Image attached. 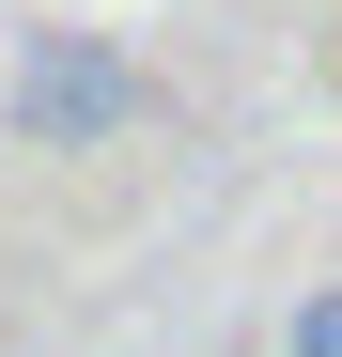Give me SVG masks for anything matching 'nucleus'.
<instances>
[{"label": "nucleus", "instance_id": "nucleus-1", "mask_svg": "<svg viewBox=\"0 0 342 357\" xmlns=\"http://www.w3.org/2000/svg\"><path fill=\"white\" fill-rule=\"evenodd\" d=\"M0 125H16L31 155H109V140L140 125V63H125V31H78V16L16 31V63H0Z\"/></svg>", "mask_w": 342, "mask_h": 357}, {"label": "nucleus", "instance_id": "nucleus-2", "mask_svg": "<svg viewBox=\"0 0 342 357\" xmlns=\"http://www.w3.org/2000/svg\"><path fill=\"white\" fill-rule=\"evenodd\" d=\"M280 342H296V357H342V280H311V295H296V326H280Z\"/></svg>", "mask_w": 342, "mask_h": 357}]
</instances>
